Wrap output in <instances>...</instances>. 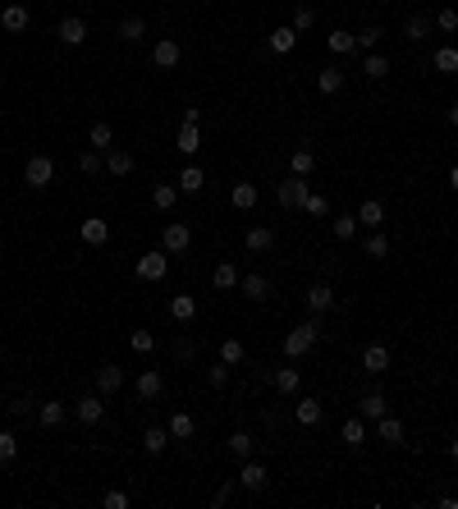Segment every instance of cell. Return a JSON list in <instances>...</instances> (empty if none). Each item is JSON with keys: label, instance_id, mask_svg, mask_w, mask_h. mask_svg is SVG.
Wrapping results in <instances>:
<instances>
[{"label": "cell", "instance_id": "51", "mask_svg": "<svg viewBox=\"0 0 458 509\" xmlns=\"http://www.w3.org/2000/svg\"><path fill=\"white\" fill-rule=\"evenodd\" d=\"M358 37V51H376V42H381V28H362V33H353Z\"/></svg>", "mask_w": 458, "mask_h": 509}, {"label": "cell", "instance_id": "29", "mask_svg": "<svg viewBox=\"0 0 458 509\" xmlns=\"http://www.w3.org/2000/svg\"><path fill=\"white\" fill-rule=\"evenodd\" d=\"M362 74H367L371 83H381V78L390 74V60H385L381 51H367V60H362Z\"/></svg>", "mask_w": 458, "mask_h": 509}, {"label": "cell", "instance_id": "3", "mask_svg": "<svg viewBox=\"0 0 458 509\" xmlns=\"http://www.w3.org/2000/svg\"><path fill=\"white\" fill-rule=\"evenodd\" d=\"M307 193H312V189H307V179H303V175H289L280 189H275V202L294 211V207H303V202H307Z\"/></svg>", "mask_w": 458, "mask_h": 509}, {"label": "cell", "instance_id": "20", "mask_svg": "<svg viewBox=\"0 0 458 509\" xmlns=\"http://www.w3.org/2000/svg\"><path fill=\"white\" fill-rule=\"evenodd\" d=\"M239 289L248 294V299H257V303H262V299H271V280H266L262 271H252V276H243V280H239Z\"/></svg>", "mask_w": 458, "mask_h": 509}, {"label": "cell", "instance_id": "40", "mask_svg": "<svg viewBox=\"0 0 458 509\" xmlns=\"http://www.w3.org/2000/svg\"><path fill=\"white\" fill-rule=\"evenodd\" d=\"M298 386H303V377H298V367H280V372H275V390H280V395H294Z\"/></svg>", "mask_w": 458, "mask_h": 509}, {"label": "cell", "instance_id": "6", "mask_svg": "<svg viewBox=\"0 0 458 509\" xmlns=\"http://www.w3.org/2000/svg\"><path fill=\"white\" fill-rule=\"evenodd\" d=\"M179 56H184V51H179L175 37H156V46H152V65L156 69H175Z\"/></svg>", "mask_w": 458, "mask_h": 509}, {"label": "cell", "instance_id": "42", "mask_svg": "<svg viewBox=\"0 0 458 509\" xmlns=\"http://www.w3.org/2000/svg\"><path fill=\"white\" fill-rule=\"evenodd\" d=\"M426 33H431V19H426V14H413V19H404V37H408V42H422Z\"/></svg>", "mask_w": 458, "mask_h": 509}, {"label": "cell", "instance_id": "2", "mask_svg": "<svg viewBox=\"0 0 458 509\" xmlns=\"http://www.w3.org/2000/svg\"><path fill=\"white\" fill-rule=\"evenodd\" d=\"M317 335H321L317 321H303V326H294V331L284 335V354H289V358H303L307 349L317 344Z\"/></svg>", "mask_w": 458, "mask_h": 509}, {"label": "cell", "instance_id": "17", "mask_svg": "<svg viewBox=\"0 0 458 509\" xmlns=\"http://www.w3.org/2000/svg\"><path fill=\"white\" fill-rule=\"evenodd\" d=\"M88 143H92V152H101V156H106L110 147H115V129H110L106 120H97V124L88 129Z\"/></svg>", "mask_w": 458, "mask_h": 509}, {"label": "cell", "instance_id": "49", "mask_svg": "<svg viewBox=\"0 0 458 509\" xmlns=\"http://www.w3.org/2000/svg\"><path fill=\"white\" fill-rule=\"evenodd\" d=\"M129 344L138 349V354H152V349H156V335H152V331H133Z\"/></svg>", "mask_w": 458, "mask_h": 509}, {"label": "cell", "instance_id": "5", "mask_svg": "<svg viewBox=\"0 0 458 509\" xmlns=\"http://www.w3.org/2000/svg\"><path fill=\"white\" fill-rule=\"evenodd\" d=\"M133 271H138V280H165V271H170V257H165V253H142Z\"/></svg>", "mask_w": 458, "mask_h": 509}, {"label": "cell", "instance_id": "50", "mask_svg": "<svg viewBox=\"0 0 458 509\" xmlns=\"http://www.w3.org/2000/svg\"><path fill=\"white\" fill-rule=\"evenodd\" d=\"M436 28H440V33H458V10H454V5L436 14Z\"/></svg>", "mask_w": 458, "mask_h": 509}, {"label": "cell", "instance_id": "56", "mask_svg": "<svg viewBox=\"0 0 458 509\" xmlns=\"http://www.w3.org/2000/svg\"><path fill=\"white\" fill-rule=\"evenodd\" d=\"M449 189H454V193H458V166H454V170H449Z\"/></svg>", "mask_w": 458, "mask_h": 509}, {"label": "cell", "instance_id": "45", "mask_svg": "<svg viewBox=\"0 0 458 509\" xmlns=\"http://www.w3.org/2000/svg\"><path fill=\"white\" fill-rule=\"evenodd\" d=\"M175 198H179V189H170V184H156V189H152V207L156 211H170V207H175Z\"/></svg>", "mask_w": 458, "mask_h": 509}, {"label": "cell", "instance_id": "54", "mask_svg": "<svg viewBox=\"0 0 458 509\" xmlns=\"http://www.w3.org/2000/svg\"><path fill=\"white\" fill-rule=\"evenodd\" d=\"M207 381H211V386H225V381H229V363H216V367H207Z\"/></svg>", "mask_w": 458, "mask_h": 509}, {"label": "cell", "instance_id": "12", "mask_svg": "<svg viewBox=\"0 0 458 509\" xmlns=\"http://www.w3.org/2000/svg\"><path fill=\"white\" fill-rule=\"evenodd\" d=\"M65 418H69V409L60 404V399H46L42 409H37V422H42L46 432H55V427H65Z\"/></svg>", "mask_w": 458, "mask_h": 509}, {"label": "cell", "instance_id": "13", "mask_svg": "<svg viewBox=\"0 0 458 509\" xmlns=\"http://www.w3.org/2000/svg\"><path fill=\"white\" fill-rule=\"evenodd\" d=\"M358 413H362L367 422H376V418H385V413H390V399H385L381 390H371V395L358 399Z\"/></svg>", "mask_w": 458, "mask_h": 509}, {"label": "cell", "instance_id": "52", "mask_svg": "<svg viewBox=\"0 0 458 509\" xmlns=\"http://www.w3.org/2000/svg\"><path fill=\"white\" fill-rule=\"evenodd\" d=\"M303 211H307V216H326V211H330V202H326V198H321V193H307V202H303Z\"/></svg>", "mask_w": 458, "mask_h": 509}, {"label": "cell", "instance_id": "28", "mask_svg": "<svg viewBox=\"0 0 458 509\" xmlns=\"http://www.w3.org/2000/svg\"><path fill=\"white\" fill-rule=\"evenodd\" d=\"M170 317L175 321H193L197 317V299L193 294H175V299H170Z\"/></svg>", "mask_w": 458, "mask_h": 509}, {"label": "cell", "instance_id": "39", "mask_svg": "<svg viewBox=\"0 0 458 509\" xmlns=\"http://www.w3.org/2000/svg\"><path fill=\"white\" fill-rule=\"evenodd\" d=\"M431 65H436L440 74H458V46H440L436 56H431Z\"/></svg>", "mask_w": 458, "mask_h": 509}, {"label": "cell", "instance_id": "34", "mask_svg": "<svg viewBox=\"0 0 458 509\" xmlns=\"http://www.w3.org/2000/svg\"><path fill=\"white\" fill-rule=\"evenodd\" d=\"M289 170H294V175H312V170H317V156H312V147H298L294 156H289Z\"/></svg>", "mask_w": 458, "mask_h": 509}, {"label": "cell", "instance_id": "38", "mask_svg": "<svg viewBox=\"0 0 458 509\" xmlns=\"http://www.w3.org/2000/svg\"><path fill=\"white\" fill-rule=\"evenodd\" d=\"M175 147H179V152H184V156H193L197 147H202V133H197V124H184V129H179Z\"/></svg>", "mask_w": 458, "mask_h": 509}, {"label": "cell", "instance_id": "1", "mask_svg": "<svg viewBox=\"0 0 458 509\" xmlns=\"http://www.w3.org/2000/svg\"><path fill=\"white\" fill-rule=\"evenodd\" d=\"M51 179H55V161L51 156H28V166H23V184L28 189H51Z\"/></svg>", "mask_w": 458, "mask_h": 509}, {"label": "cell", "instance_id": "4", "mask_svg": "<svg viewBox=\"0 0 458 509\" xmlns=\"http://www.w3.org/2000/svg\"><path fill=\"white\" fill-rule=\"evenodd\" d=\"M74 418L83 422V427H97V422L106 418V404H101V390H97V395H83V399H78V404H74Z\"/></svg>", "mask_w": 458, "mask_h": 509}, {"label": "cell", "instance_id": "22", "mask_svg": "<svg viewBox=\"0 0 458 509\" xmlns=\"http://www.w3.org/2000/svg\"><path fill=\"white\" fill-rule=\"evenodd\" d=\"M358 225H367V230H381V225H385V207H381L376 198H367V202L358 207Z\"/></svg>", "mask_w": 458, "mask_h": 509}, {"label": "cell", "instance_id": "30", "mask_svg": "<svg viewBox=\"0 0 458 509\" xmlns=\"http://www.w3.org/2000/svg\"><path fill=\"white\" fill-rule=\"evenodd\" d=\"M326 46L335 51V56H353V51H358V37H353V33H344V28H335V33L326 37Z\"/></svg>", "mask_w": 458, "mask_h": 509}, {"label": "cell", "instance_id": "23", "mask_svg": "<svg viewBox=\"0 0 458 509\" xmlns=\"http://www.w3.org/2000/svg\"><path fill=\"white\" fill-rule=\"evenodd\" d=\"M243 244H248V253H266V248L275 244V230H271V225H252Z\"/></svg>", "mask_w": 458, "mask_h": 509}, {"label": "cell", "instance_id": "8", "mask_svg": "<svg viewBox=\"0 0 458 509\" xmlns=\"http://www.w3.org/2000/svg\"><path fill=\"white\" fill-rule=\"evenodd\" d=\"M55 37L65 46H83L88 42V23L78 19V14H69V19H60V28H55Z\"/></svg>", "mask_w": 458, "mask_h": 509}, {"label": "cell", "instance_id": "16", "mask_svg": "<svg viewBox=\"0 0 458 509\" xmlns=\"http://www.w3.org/2000/svg\"><path fill=\"white\" fill-rule=\"evenodd\" d=\"M106 170H110L115 179L133 175V152H124V147H110V152H106Z\"/></svg>", "mask_w": 458, "mask_h": 509}, {"label": "cell", "instance_id": "26", "mask_svg": "<svg viewBox=\"0 0 458 509\" xmlns=\"http://www.w3.org/2000/svg\"><path fill=\"white\" fill-rule=\"evenodd\" d=\"M229 454H234V459H252V454H257V436L252 432H234L229 436Z\"/></svg>", "mask_w": 458, "mask_h": 509}, {"label": "cell", "instance_id": "27", "mask_svg": "<svg viewBox=\"0 0 458 509\" xmlns=\"http://www.w3.org/2000/svg\"><path fill=\"white\" fill-rule=\"evenodd\" d=\"M165 390V381H161V372H156V367H147V372H142L138 377V399H156Z\"/></svg>", "mask_w": 458, "mask_h": 509}, {"label": "cell", "instance_id": "47", "mask_svg": "<svg viewBox=\"0 0 458 509\" xmlns=\"http://www.w3.org/2000/svg\"><path fill=\"white\" fill-rule=\"evenodd\" d=\"M353 234H358V216H339V221H335V239H339V244H349Z\"/></svg>", "mask_w": 458, "mask_h": 509}, {"label": "cell", "instance_id": "53", "mask_svg": "<svg viewBox=\"0 0 458 509\" xmlns=\"http://www.w3.org/2000/svg\"><path fill=\"white\" fill-rule=\"evenodd\" d=\"M312 23H317V14H312V10H294V23H289V28H294V33L303 37L307 28H312Z\"/></svg>", "mask_w": 458, "mask_h": 509}, {"label": "cell", "instance_id": "32", "mask_svg": "<svg viewBox=\"0 0 458 509\" xmlns=\"http://www.w3.org/2000/svg\"><path fill=\"white\" fill-rule=\"evenodd\" d=\"M165 445H170V427H147L142 432V450L147 454H161Z\"/></svg>", "mask_w": 458, "mask_h": 509}, {"label": "cell", "instance_id": "43", "mask_svg": "<svg viewBox=\"0 0 458 509\" xmlns=\"http://www.w3.org/2000/svg\"><path fill=\"white\" fill-rule=\"evenodd\" d=\"M243 358H248V349H243V340H225V344H220V363L239 367Z\"/></svg>", "mask_w": 458, "mask_h": 509}, {"label": "cell", "instance_id": "15", "mask_svg": "<svg viewBox=\"0 0 458 509\" xmlns=\"http://www.w3.org/2000/svg\"><path fill=\"white\" fill-rule=\"evenodd\" d=\"M376 441H385V445H404V422L399 418H376Z\"/></svg>", "mask_w": 458, "mask_h": 509}, {"label": "cell", "instance_id": "37", "mask_svg": "<svg viewBox=\"0 0 458 509\" xmlns=\"http://www.w3.org/2000/svg\"><path fill=\"white\" fill-rule=\"evenodd\" d=\"M120 37L124 42H142V37H147V19H138V14L120 19Z\"/></svg>", "mask_w": 458, "mask_h": 509}, {"label": "cell", "instance_id": "31", "mask_svg": "<svg viewBox=\"0 0 458 509\" xmlns=\"http://www.w3.org/2000/svg\"><path fill=\"white\" fill-rule=\"evenodd\" d=\"M175 184H179V193H202V189H207V175H202L197 166H188V170H179Z\"/></svg>", "mask_w": 458, "mask_h": 509}, {"label": "cell", "instance_id": "25", "mask_svg": "<svg viewBox=\"0 0 458 509\" xmlns=\"http://www.w3.org/2000/svg\"><path fill=\"white\" fill-rule=\"evenodd\" d=\"M239 266H234V262H220L216 266V271H211V285H216V289H239Z\"/></svg>", "mask_w": 458, "mask_h": 509}, {"label": "cell", "instance_id": "58", "mask_svg": "<svg viewBox=\"0 0 458 509\" xmlns=\"http://www.w3.org/2000/svg\"><path fill=\"white\" fill-rule=\"evenodd\" d=\"M449 124H454V129H458V106H454V111H449Z\"/></svg>", "mask_w": 458, "mask_h": 509}, {"label": "cell", "instance_id": "24", "mask_svg": "<svg viewBox=\"0 0 458 509\" xmlns=\"http://www.w3.org/2000/svg\"><path fill=\"white\" fill-rule=\"evenodd\" d=\"M307 308H312V312H330V308H335V289H330V285H312V289H307Z\"/></svg>", "mask_w": 458, "mask_h": 509}, {"label": "cell", "instance_id": "55", "mask_svg": "<svg viewBox=\"0 0 458 509\" xmlns=\"http://www.w3.org/2000/svg\"><path fill=\"white\" fill-rule=\"evenodd\" d=\"M101 505H106V509H129V496H124V491H106Z\"/></svg>", "mask_w": 458, "mask_h": 509}, {"label": "cell", "instance_id": "48", "mask_svg": "<svg viewBox=\"0 0 458 509\" xmlns=\"http://www.w3.org/2000/svg\"><path fill=\"white\" fill-rule=\"evenodd\" d=\"M14 454H19V436H14V432H0V464H10Z\"/></svg>", "mask_w": 458, "mask_h": 509}, {"label": "cell", "instance_id": "44", "mask_svg": "<svg viewBox=\"0 0 458 509\" xmlns=\"http://www.w3.org/2000/svg\"><path fill=\"white\" fill-rule=\"evenodd\" d=\"M317 88L326 92V97H335V92L344 88V74H339V69H321V74H317Z\"/></svg>", "mask_w": 458, "mask_h": 509}, {"label": "cell", "instance_id": "36", "mask_svg": "<svg viewBox=\"0 0 458 509\" xmlns=\"http://www.w3.org/2000/svg\"><path fill=\"white\" fill-rule=\"evenodd\" d=\"M294 46H298V33H294V28H275V33H271V51H275V56H289Z\"/></svg>", "mask_w": 458, "mask_h": 509}, {"label": "cell", "instance_id": "33", "mask_svg": "<svg viewBox=\"0 0 458 509\" xmlns=\"http://www.w3.org/2000/svg\"><path fill=\"white\" fill-rule=\"evenodd\" d=\"M229 202L239 211H252L257 207V184H234V189H229Z\"/></svg>", "mask_w": 458, "mask_h": 509}, {"label": "cell", "instance_id": "11", "mask_svg": "<svg viewBox=\"0 0 458 509\" xmlns=\"http://www.w3.org/2000/svg\"><path fill=\"white\" fill-rule=\"evenodd\" d=\"M188 244H193V230L184 221L165 225V253H188Z\"/></svg>", "mask_w": 458, "mask_h": 509}, {"label": "cell", "instance_id": "9", "mask_svg": "<svg viewBox=\"0 0 458 509\" xmlns=\"http://www.w3.org/2000/svg\"><path fill=\"white\" fill-rule=\"evenodd\" d=\"M362 372H371V377L390 372V349H385V344H367V349H362Z\"/></svg>", "mask_w": 458, "mask_h": 509}, {"label": "cell", "instance_id": "57", "mask_svg": "<svg viewBox=\"0 0 458 509\" xmlns=\"http://www.w3.org/2000/svg\"><path fill=\"white\" fill-rule=\"evenodd\" d=\"M449 459H454V464H458V436H454V441H449Z\"/></svg>", "mask_w": 458, "mask_h": 509}, {"label": "cell", "instance_id": "18", "mask_svg": "<svg viewBox=\"0 0 458 509\" xmlns=\"http://www.w3.org/2000/svg\"><path fill=\"white\" fill-rule=\"evenodd\" d=\"M110 239V225L101 221V216H88V221H83V244L88 248H101Z\"/></svg>", "mask_w": 458, "mask_h": 509}, {"label": "cell", "instance_id": "46", "mask_svg": "<svg viewBox=\"0 0 458 509\" xmlns=\"http://www.w3.org/2000/svg\"><path fill=\"white\" fill-rule=\"evenodd\" d=\"M78 170H83V175H101V170H106V156L101 152H83L78 156Z\"/></svg>", "mask_w": 458, "mask_h": 509}, {"label": "cell", "instance_id": "35", "mask_svg": "<svg viewBox=\"0 0 458 509\" xmlns=\"http://www.w3.org/2000/svg\"><path fill=\"white\" fill-rule=\"evenodd\" d=\"M362 257H376V262H381V257H390V239H385L381 230H371L367 244H362Z\"/></svg>", "mask_w": 458, "mask_h": 509}, {"label": "cell", "instance_id": "14", "mask_svg": "<svg viewBox=\"0 0 458 509\" xmlns=\"http://www.w3.org/2000/svg\"><path fill=\"white\" fill-rule=\"evenodd\" d=\"M120 386H124V367L101 363V367H97V390H101V395H115Z\"/></svg>", "mask_w": 458, "mask_h": 509}, {"label": "cell", "instance_id": "10", "mask_svg": "<svg viewBox=\"0 0 458 509\" xmlns=\"http://www.w3.org/2000/svg\"><path fill=\"white\" fill-rule=\"evenodd\" d=\"M339 441L349 445V450H362V445H367V418H362V413H358V418H349L344 427H339Z\"/></svg>", "mask_w": 458, "mask_h": 509}, {"label": "cell", "instance_id": "7", "mask_svg": "<svg viewBox=\"0 0 458 509\" xmlns=\"http://www.w3.org/2000/svg\"><path fill=\"white\" fill-rule=\"evenodd\" d=\"M266 482H271V473H266V464H257V459H243L239 487H243V491H266Z\"/></svg>", "mask_w": 458, "mask_h": 509}, {"label": "cell", "instance_id": "21", "mask_svg": "<svg viewBox=\"0 0 458 509\" xmlns=\"http://www.w3.org/2000/svg\"><path fill=\"white\" fill-rule=\"evenodd\" d=\"M294 418H298V427H321L326 409H321V399H303V404L294 409Z\"/></svg>", "mask_w": 458, "mask_h": 509}, {"label": "cell", "instance_id": "19", "mask_svg": "<svg viewBox=\"0 0 458 509\" xmlns=\"http://www.w3.org/2000/svg\"><path fill=\"white\" fill-rule=\"evenodd\" d=\"M0 28H5V33H23V28H28V5H5V10H0Z\"/></svg>", "mask_w": 458, "mask_h": 509}, {"label": "cell", "instance_id": "41", "mask_svg": "<svg viewBox=\"0 0 458 509\" xmlns=\"http://www.w3.org/2000/svg\"><path fill=\"white\" fill-rule=\"evenodd\" d=\"M188 436H193V413L179 409L175 418H170V441H188Z\"/></svg>", "mask_w": 458, "mask_h": 509}]
</instances>
